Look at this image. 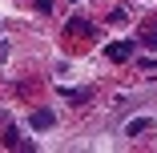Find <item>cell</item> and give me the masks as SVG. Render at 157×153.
I'll use <instances>...</instances> for the list:
<instances>
[{"mask_svg": "<svg viewBox=\"0 0 157 153\" xmlns=\"http://www.w3.org/2000/svg\"><path fill=\"white\" fill-rule=\"evenodd\" d=\"M52 121H56V117H52V109H40V113H33V129H48Z\"/></svg>", "mask_w": 157, "mask_h": 153, "instance_id": "3", "label": "cell"}, {"mask_svg": "<svg viewBox=\"0 0 157 153\" xmlns=\"http://www.w3.org/2000/svg\"><path fill=\"white\" fill-rule=\"evenodd\" d=\"M4 145H8V149H33V141H24L20 129H8V133H4Z\"/></svg>", "mask_w": 157, "mask_h": 153, "instance_id": "2", "label": "cell"}, {"mask_svg": "<svg viewBox=\"0 0 157 153\" xmlns=\"http://www.w3.org/2000/svg\"><path fill=\"white\" fill-rule=\"evenodd\" d=\"M141 40H149V44L157 48V28H141Z\"/></svg>", "mask_w": 157, "mask_h": 153, "instance_id": "5", "label": "cell"}, {"mask_svg": "<svg viewBox=\"0 0 157 153\" xmlns=\"http://www.w3.org/2000/svg\"><path fill=\"white\" fill-rule=\"evenodd\" d=\"M36 8H52V0H36Z\"/></svg>", "mask_w": 157, "mask_h": 153, "instance_id": "6", "label": "cell"}, {"mask_svg": "<svg viewBox=\"0 0 157 153\" xmlns=\"http://www.w3.org/2000/svg\"><path fill=\"white\" fill-rule=\"evenodd\" d=\"M105 52H109V60H117V65H121V60H129V56H133V40H113Z\"/></svg>", "mask_w": 157, "mask_h": 153, "instance_id": "1", "label": "cell"}, {"mask_svg": "<svg viewBox=\"0 0 157 153\" xmlns=\"http://www.w3.org/2000/svg\"><path fill=\"white\" fill-rule=\"evenodd\" d=\"M145 129H149V121H145V117H133L129 125H125V133H129V137H137V133H145Z\"/></svg>", "mask_w": 157, "mask_h": 153, "instance_id": "4", "label": "cell"}]
</instances>
